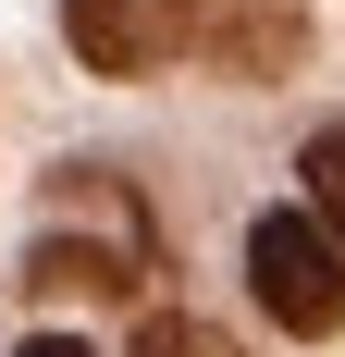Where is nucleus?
<instances>
[{
	"instance_id": "obj_3",
	"label": "nucleus",
	"mask_w": 345,
	"mask_h": 357,
	"mask_svg": "<svg viewBox=\"0 0 345 357\" xmlns=\"http://www.w3.org/2000/svg\"><path fill=\"white\" fill-rule=\"evenodd\" d=\"M198 50L259 86V74H284L309 50V13H296V0H198Z\"/></svg>"
},
{
	"instance_id": "obj_4",
	"label": "nucleus",
	"mask_w": 345,
	"mask_h": 357,
	"mask_svg": "<svg viewBox=\"0 0 345 357\" xmlns=\"http://www.w3.org/2000/svg\"><path fill=\"white\" fill-rule=\"evenodd\" d=\"M25 284H37V296H124L136 271H124L111 247H62V234H50V247L25 259Z\"/></svg>"
},
{
	"instance_id": "obj_1",
	"label": "nucleus",
	"mask_w": 345,
	"mask_h": 357,
	"mask_svg": "<svg viewBox=\"0 0 345 357\" xmlns=\"http://www.w3.org/2000/svg\"><path fill=\"white\" fill-rule=\"evenodd\" d=\"M247 284L284 333H345V234L309 210H259L247 222Z\"/></svg>"
},
{
	"instance_id": "obj_2",
	"label": "nucleus",
	"mask_w": 345,
	"mask_h": 357,
	"mask_svg": "<svg viewBox=\"0 0 345 357\" xmlns=\"http://www.w3.org/2000/svg\"><path fill=\"white\" fill-rule=\"evenodd\" d=\"M62 37L74 62L111 74V86H148L198 50V0H62Z\"/></svg>"
},
{
	"instance_id": "obj_5",
	"label": "nucleus",
	"mask_w": 345,
	"mask_h": 357,
	"mask_svg": "<svg viewBox=\"0 0 345 357\" xmlns=\"http://www.w3.org/2000/svg\"><path fill=\"white\" fill-rule=\"evenodd\" d=\"M136 357H247V345L222 321H198V308H148V321H136Z\"/></svg>"
},
{
	"instance_id": "obj_6",
	"label": "nucleus",
	"mask_w": 345,
	"mask_h": 357,
	"mask_svg": "<svg viewBox=\"0 0 345 357\" xmlns=\"http://www.w3.org/2000/svg\"><path fill=\"white\" fill-rule=\"evenodd\" d=\"M309 210L345 234V136H321V148H309Z\"/></svg>"
},
{
	"instance_id": "obj_7",
	"label": "nucleus",
	"mask_w": 345,
	"mask_h": 357,
	"mask_svg": "<svg viewBox=\"0 0 345 357\" xmlns=\"http://www.w3.org/2000/svg\"><path fill=\"white\" fill-rule=\"evenodd\" d=\"M13 357H87V345H74V333H37V345H13Z\"/></svg>"
}]
</instances>
